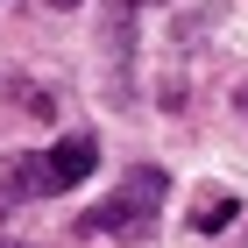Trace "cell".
Masks as SVG:
<instances>
[{
	"label": "cell",
	"instance_id": "cell-3",
	"mask_svg": "<svg viewBox=\"0 0 248 248\" xmlns=\"http://www.w3.org/2000/svg\"><path fill=\"white\" fill-rule=\"evenodd\" d=\"M50 156H57L64 185H85V177H93V163H99V142H93V135H64Z\"/></svg>",
	"mask_w": 248,
	"mask_h": 248
},
{
	"label": "cell",
	"instance_id": "cell-5",
	"mask_svg": "<svg viewBox=\"0 0 248 248\" xmlns=\"http://www.w3.org/2000/svg\"><path fill=\"white\" fill-rule=\"evenodd\" d=\"M50 7H78V0H50Z\"/></svg>",
	"mask_w": 248,
	"mask_h": 248
},
{
	"label": "cell",
	"instance_id": "cell-4",
	"mask_svg": "<svg viewBox=\"0 0 248 248\" xmlns=\"http://www.w3.org/2000/svg\"><path fill=\"white\" fill-rule=\"evenodd\" d=\"M191 220H199V227H227V220H234V199H206V206H199V213H191Z\"/></svg>",
	"mask_w": 248,
	"mask_h": 248
},
{
	"label": "cell",
	"instance_id": "cell-2",
	"mask_svg": "<svg viewBox=\"0 0 248 248\" xmlns=\"http://www.w3.org/2000/svg\"><path fill=\"white\" fill-rule=\"evenodd\" d=\"M0 191H7V199H57V191H71V185H64L57 156H15V163L0 170Z\"/></svg>",
	"mask_w": 248,
	"mask_h": 248
},
{
	"label": "cell",
	"instance_id": "cell-1",
	"mask_svg": "<svg viewBox=\"0 0 248 248\" xmlns=\"http://www.w3.org/2000/svg\"><path fill=\"white\" fill-rule=\"evenodd\" d=\"M156 206H163V170H149V163H142V170H128V185H121L114 206L85 213V234H107V227H149Z\"/></svg>",
	"mask_w": 248,
	"mask_h": 248
}]
</instances>
